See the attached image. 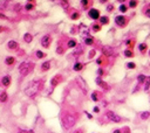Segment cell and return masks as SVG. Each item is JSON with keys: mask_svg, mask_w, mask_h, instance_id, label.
Returning a JSON list of instances; mask_svg holds the SVG:
<instances>
[{"mask_svg": "<svg viewBox=\"0 0 150 133\" xmlns=\"http://www.w3.org/2000/svg\"><path fill=\"white\" fill-rule=\"evenodd\" d=\"M75 15H72V19H77L79 18V13H74Z\"/></svg>", "mask_w": 150, "mask_h": 133, "instance_id": "cell-47", "label": "cell"}, {"mask_svg": "<svg viewBox=\"0 0 150 133\" xmlns=\"http://www.w3.org/2000/svg\"><path fill=\"white\" fill-rule=\"evenodd\" d=\"M84 113H86V116H87V118L88 119H93V114H90L88 111H84Z\"/></svg>", "mask_w": 150, "mask_h": 133, "instance_id": "cell-41", "label": "cell"}, {"mask_svg": "<svg viewBox=\"0 0 150 133\" xmlns=\"http://www.w3.org/2000/svg\"><path fill=\"white\" fill-rule=\"evenodd\" d=\"M5 63L7 65H12V64H14V63H15V58L13 57V56H8V57H6Z\"/></svg>", "mask_w": 150, "mask_h": 133, "instance_id": "cell-16", "label": "cell"}, {"mask_svg": "<svg viewBox=\"0 0 150 133\" xmlns=\"http://www.w3.org/2000/svg\"><path fill=\"white\" fill-rule=\"evenodd\" d=\"M33 68H34V64L28 62H22L20 64V67H19V71H20L21 76H27Z\"/></svg>", "mask_w": 150, "mask_h": 133, "instance_id": "cell-4", "label": "cell"}, {"mask_svg": "<svg viewBox=\"0 0 150 133\" xmlns=\"http://www.w3.org/2000/svg\"><path fill=\"white\" fill-rule=\"evenodd\" d=\"M144 14H145V16H148V18H150V6H149V7L147 8V10H145Z\"/></svg>", "mask_w": 150, "mask_h": 133, "instance_id": "cell-37", "label": "cell"}, {"mask_svg": "<svg viewBox=\"0 0 150 133\" xmlns=\"http://www.w3.org/2000/svg\"><path fill=\"white\" fill-rule=\"evenodd\" d=\"M51 41H52L51 35H45L41 39V45H42L43 48H48L49 45H51Z\"/></svg>", "mask_w": 150, "mask_h": 133, "instance_id": "cell-7", "label": "cell"}, {"mask_svg": "<svg viewBox=\"0 0 150 133\" xmlns=\"http://www.w3.org/2000/svg\"><path fill=\"white\" fill-rule=\"evenodd\" d=\"M41 86H42V81H33L26 86L25 95L28 96V97H34L40 91Z\"/></svg>", "mask_w": 150, "mask_h": 133, "instance_id": "cell-1", "label": "cell"}, {"mask_svg": "<svg viewBox=\"0 0 150 133\" xmlns=\"http://www.w3.org/2000/svg\"><path fill=\"white\" fill-rule=\"evenodd\" d=\"M56 53H58L59 55H62V54H64V48H62V47H58V48H56Z\"/></svg>", "mask_w": 150, "mask_h": 133, "instance_id": "cell-34", "label": "cell"}, {"mask_svg": "<svg viewBox=\"0 0 150 133\" xmlns=\"http://www.w3.org/2000/svg\"><path fill=\"white\" fill-rule=\"evenodd\" d=\"M124 56H125L127 58L134 57V51L130 50V49H125V50H124Z\"/></svg>", "mask_w": 150, "mask_h": 133, "instance_id": "cell-22", "label": "cell"}, {"mask_svg": "<svg viewBox=\"0 0 150 133\" xmlns=\"http://www.w3.org/2000/svg\"><path fill=\"white\" fill-rule=\"evenodd\" d=\"M33 7H34V6H33V4H32V3H28L27 5L25 6V8H26V10H27V11H31V10H33Z\"/></svg>", "mask_w": 150, "mask_h": 133, "instance_id": "cell-32", "label": "cell"}, {"mask_svg": "<svg viewBox=\"0 0 150 133\" xmlns=\"http://www.w3.org/2000/svg\"><path fill=\"white\" fill-rule=\"evenodd\" d=\"M100 3H107V0H100Z\"/></svg>", "mask_w": 150, "mask_h": 133, "instance_id": "cell-49", "label": "cell"}, {"mask_svg": "<svg viewBox=\"0 0 150 133\" xmlns=\"http://www.w3.org/2000/svg\"><path fill=\"white\" fill-rule=\"evenodd\" d=\"M67 47H68V48H75V47H76V41H75V40H69L68 43H67Z\"/></svg>", "mask_w": 150, "mask_h": 133, "instance_id": "cell-24", "label": "cell"}, {"mask_svg": "<svg viewBox=\"0 0 150 133\" xmlns=\"http://www.w3.org/2000/svg\"><path fill=\"white\" fill-rule=\"evenodd\" d=\"M45 56H46V54L42 53L41 50H38V51H36V57H38V58H43Z\"/></svg>", "mask_w": 150, "mask_h": 133, "instance_id": "cell-28", "label": "cell"}, {"mask_svg": "<svg viewBox=\"0 0 150 133\" xmlns=\"http://www.w3.org/2000/svg\"><path fill=\"white\" fill-rule=\"evenodd\" d=\"M51 69V62L49 61H45V62L41 64V70L42 71H47Z\"/></svg>", "mask_w": 150, "mask_h": 133, "instance_id": "cell-15", "label": "cell"}, {"mask_svg": "<svg viewBox=\"0 0 150 133\" xmlns=\"http://www.w3.org/2000/svg\"><path fill=\"white\" fill-rule=\"evenodd\" d=\"M107 11H108V12H112V11H114V6H113V5H108Z\"/></svg>", "mask_w": 150, "mask_h": 133, "instance_id": "cell-44", "label": "cell"}, {"mask_svg": "<svg viewBox=\"0 0 150 133\" xmlns=\"http://www.w3.org/2000/svg\"><path fill=\"white\" fill-rule=\"evenodd\" d=\"M84 43H86L87 46H92L93 43H94V39L93 38H90V36H88V38L84 40Z\"/></svg>", "mask_w": 150, "mask_h": 133, "instance_id": "cell-25", "label": "cell"}, {"mask_svg": "<svg viewBox=\"0 0 150 133\" xmlns=\"http://www.w3.org/2000/svg\"><path fill=\"white\" fill-rule=\"evenodd\" d=\"M21 8V6H20V4H18V5H15V7H14V10L15 11H19Z\"/></svg>", "mask_w": 150, "mask_h": 133, "instance_id": "cell-48", "label": "cell"}, {"mask_svg": "<svg viewBox=\"0 0 150 133\" xmlns=\"http://www.w3.org/2000/svg\"><path fill=\"white\" fill-rule=\"evenodd\" d=\"M149 55H150V51H149Z\"/></svg>", "mask_w": 150, "mask_h": 133, "instance_id": "cell-51", "label": "cell"}, {"mask_svg": "<svg viewBox=\"0 0 150 133\" xmlns=\"http://www.w3.org/2000/svg\"><path fill=\"white\" fill-rule=\"evenodd\" d=\"M125 65H127L128 69H135V68H136V64H135L134 62H128Z\"/></svg>", "mask_w": 150, "mask_h": 133, "instance_id": "cell-27", "label": "cell"}, {"mask_svg": "<svg viewBox=\"0 0 150 133\" xmlns=\"http://www.w3.org/2000/svg\"><path fill=\"white\" fill-rule=\"evenodd\" d=\"M140 118L141 120H148L150 118V111H142V112H140Z\"/></svg>", "mask_w": 150, "mask_h": 133, "instance_id": "cell-11", "label": "cell"}, {"mask_svg": "<svg viewBox=\"0 0 150 133\" xmlns=\"http://www.w3.org/2000/svg\"><path fill=\"white\" fill-rule=\"evenodd\" d=\"M8 48H10V49H17V48H18V43L14 40H11L10 42H8Z\"/></svg>", "mask_w": 150, "mask_h": 133, "instance_id": "cell-21", "label": "cell"}, {"mask_svg": "<svg viewBox=\"0 0 150 133\" xmlns=\"http://www.w3.org/2000/svg\"><path fill=\"white\" fill-rule=\"evenodd\" d=\"M100 28L101 27H100L99 25H93V30H94V32H99Z\"/></svg>", "mask_w": 150, "mask_h": 133, "instance_id": "cell-36", "label": "cell"}, {"mask_svg": "<svg viewBox=\"0 0 150 133\" xmlns=\"http://www.w3.org/2000/svg\"><path fill=\"white\" fill-rule=\"evenodd\" d=\"M99 20H100V22H101V25H108V22H109L108 16H101Z\"/></svg>", "mask_w": 150, "mask_h": 133, "instance_id": "cell-23", "label": "cell"}, {"mask_svg": "<svg viewBox=\"0 0 150 133\" xmlns=\"http://www.w3.org/2000/svg\"><path fill=\"white\" fill-rule=\"evenodd\" d=\"M144 91H149V89H150V82H148V81H145V83H144Z\"/></svg>", "mask_w": 150, "mask_h": 133, "instance_id": "cell-31", "label": "cell"}, {"mask_svg": "<svg viewBox=\"0 0 150 133\" xmlns=\"http://www.w3.org/2000/svg\"><path fill=\"white\" fill-rule=\"evenodd\" d=\"M81 5H82V7L86 10V8L89 6V0H81Z\"/></svg>", "mask_w": 150, "mask_h": 133, "instance_id": "cell-26", "label": "cell"}, {"mask_svg": "<svg viewBox=\"0 0 150 133\" xmlns=\"http://www.w3.org/2000/svg\"><path fill=\"white\" fill-rule=\"evenodd\" d=\"M145 81H147V76L144 74H138L137 75V83L140 85H144Z\"/></svg>", "mask_w": 150, "mask_h": 133, "instance_id": "cell-10", "label": "cell"}, {"mask_svg": "<svg viewBox=\"0 0 150 133\" xmlns=\"http://www.w3.org/2000/svg\"><path fill=\"white\" fill-rule=\"evenodd\" d=\"M147 49H148L147 43H140V45H138V50H140L141 53H145Z\"/></svg>", "mask_w": 150, "mask_h": 133, "instance_id": "cell-18", "label": "cell"}, {"mask_svg": "<svg viewBox=\"0 0 150 133\" xmlns=\"http://www.w3.org/2000/svg\"><path fill=\"white\" fill-rule=\"evenodd\" d=\"M88 15H89V18H90V19H94V20H99V19L101 18L99 10H96V8H92V10H89Z\"/></svg>", "mask_w": 150, "mask_h": 133, "instance_id": "cell-5", "label": "cell"}, {"mask_svg": "<svg viewBox=\"0 0 150 133\" xmlns=\"http://www.w3.org/2000/svg\"><path fill=\"white\" fill-rule=\"evenodd\" d=\"M8 99V95L6 92H1L0 93V102L1 103H5V102H7Z\"/></svg>", "mask_w": 150, "mask_h": 133, "instance_id": "cell-20", "label": "cell"}, {"mask_svg": "<svg viewBox=\"0 0 150 133\" xmlns=\"http://www.w3.org/2000/svg\"><path fill=\"white\" fill-rule=\"evenodd\" d=\"M0 30H3V28H1V27H0Z\"/></svg>", "mask_w": 150, "mask_h": 133, "instance_id": "cell-50", "label": "cell"}, {"mask_svg": "<svg viewBox=\"0 0 150 133\" xmlns=\"http://www.w3.org/2000/svg\"><path fill=\"white\" fill-rule=\"evenodd\" d=\"M113 133H123V132H122V128H115L113 131Z\"/></svg>", "mask_w": 150, "mask_h": 133, "instance_id": "cell-42", "label": "cell"}, {"mask_svg": "<svg viewBox=\"0 0 150 133\" xmlns=\"http://www.w3.org/2000/svg\"><path fill=\"white\" fill-rule=\"evenodd\" d=\"M95 82H96L97 85L101 86V88H102V89H104V90H109V89H110V86L108 85V84H107L106 82H104L103 79H102V77H99V76H97V78L95 79Z\"/></svg>", "mask_w": 150, "mask_h": 133, "instance_id": "cell-6", "label": "cell"}, {"mask_svg": "<svg viewBox=\"0 0 150 133\" xmlns=\"http://www.w3.org/2000/svg\"><path fill=\"white\" fill-rule=\"evenodd\" d=\"M61 3H62V6H67V5H68V1H67V0H61Z\"/></svg>", "mask_w": 150, "mask_h": 133, "instance_id": "cell-46", "label": "cell"}, {"mask_svg": "<svg viewBox=\"0 0 150 133\" xmlns=\"http://www.w3.org/2000/svg\"><path fill=\"white\" fill-rule=\"evenodd\" d=\"M129 6L131 8H135L136 6H137V1H136V0H130V1H129Z\"/></svg>", "mask_w": 150, "mask_h": 133, "instance_id": "cell-29", "label": "cell"}, {"mask_svg": "<svg viewBox=\"0 0 150 133\" xmlns=\"http://www.w3.org/2000/svg\"><path fill=\"white\" fill-rule=\"evenodd\" d=\"M102 60H103L102 57L97 58V60H96V63H97V64H102V63H103V61H102Z\"/></svg>", "mask_w": 150, "mask_h": 133, "instance_id": "cell-45", "label": "cell"}, {"mask_svg": "<svg viewBox=\"0 0 150 133\" xmlns=\"http://www.w3.org/2000/svg\"><path fill=\"white\" fill-rule=\"evenodd\" d=\"M97 75H99V77H103L104 75V70L102 68H99L97 69Z\"/></svg>", "mask_w": 150, "mask_h": 133, "instance_id": "cell-30", "label": "cell"}, {"mask_svg": "<svg viewBox=\"0 0 150 133\" xmlns=\"http://www.w3.org/2000/svg\"><path fill=\"white\" fill-rule=\"evenodd\" d=\"M77 121V117L74 113H66V114H64V117H62V125H64V127L66 128V130H68V128H72L75 124H76Z\"/></svg>", "mask_w": 150, "mask_h": 133, "instance_id": "cell-2", "label": "cell"}, {"mask_svg": "<svg viewBox=\"0 0 150 133\" xmlns=\"http://www.w3.org/2000/svg\"><path fill=\"white\" fill-rule=\"evenodd\" d=\"M7 1H0V8H6L7 7Z\"/></svg>", "mask_w": 150, "mask_h": 133, "instance_id": "cell-35", "label": "cell"}, {"mask_svg": "<svg viewBox=\"0 0 150 133\" xmlns=\"http://www.w3.org/2000/svg\"><path fill=\"white\" fill-rule=\"evenodd\" d=\"M102 54L104 56H112L114 54V49L112 47H109V46H106V47L102 48Z\"/></svg>", "mask_w": 150, "mask_h": 133, "instance_id": "cell-9", "label": "cell"}, {"mask_svg": "<svg viewBox=\"0 0 150 133\" xmlns=\"http://www.w3.org/2000/svg\"><path fill=\"white\" fill-rule=\"evenodd\" d=\"M127 10H128V8H127V6H125V5H123V4H122V5H121V6H120V11H121V12H122V13H125V12H127Z\"/></svg>", "mask_w": 150, "mask_h": 133, "instance_id": "cell-33", "label": "cell"}, {"mask_svg": "<svg viewBox=\"0 0 150 133\" xmlns=\"http://www.w3.org/2000/svg\"><path fill=\"white\" fill-rule=\"evenodd\" d=\"M104 116H106V118H107L108 120L112 121V123H114V124H119V123H121V121H122V117H121V116H119L117 113H115L114 111L108 110L107 112L104 113Z\"/></svg>", "mask_w": 150, "mask_h": 133, "instance_id": "cell-3", "label": "cell"}, {"mask_svg": "<svg viewBox=\"0 0 150 133\" xmlns=\"http://www.w3.org/2000/svg\"><path fill=\"white\" fill-rule=\"evenodd\" d=\"M100 95H101V93H100L99 91H93L92 95H90V99H92L93 102H99L100 98H101Z\"/></svg>", "mask_w": 150, "mask_h": 133, "instance_id": "cell-12", "label": "cell"}, {"mask_svg": "<svg viewBox=\"0 0 150 133\" xmlns=\"http://www.w3.org/2000/svg\"><path fill=\"white\" fill-rule=\"evenodd\" d=\"M125 45H127L128 47H130V46H131V47H132L134 42H132V40H127V41H125Z\"/></svg>", "mask_w": 150, "mask_h": 133, "instance_id": "cell-38", "label": "cell"}, {"mask_svg": "<svg viewBox=\"0 0 150 133\" xmlns=\"http://www.w3.org/2000/svg\"><path fill=\"white\" fill-rule=\"evenodd\" d=\"M60 81H61V79H60V76H55V77H54L53 79L51 81V85H52V86L58 85L59 83H60Z\"/></svg>", "mask_w": 150, "mask_h": 133, "instance_id": "cell-17", "label": "cell"}, {"mask_svg": "<svg viewBox=\"0 0 150 133\" xmlns=\"http://www.w3.org/2000/svg\"><path fill=\"white\" fill-rule=\"evenodd\" d=\"M93 112H94V113H100V108H99V106H94V108H93Z\"/></svg>", "mask_w": 150, "mask_h": 133, "instance_id": "cell-39", "label": "cell"}, {"mask_svg": "<svg viewBox=\"0 0 150 133\" xmlns=\"http://www.w3.org/2000/svg\"><path fill=\"white\" fill-rule=\"evenodd\" d=\"M84 68V64L81 62H75V64L73 65V70L74 71H81Z\"/></svg>", "mask_w": 150, "mask_h": 133, "instance_id": "cell-13", "label": "cell"}, {"mask_svg": "<svg viewBox=\"0 0 150 133\" xmlns=\"http://www.w3.org/2000/svg\"><path fill=\"white\" fill-rule=\"evenodd\" d=\"M122 132L123 133H131V132H130V130H129V127H127V126L122 128Z\"/></svg>", "mask_w": 150, "mask_h": 133, "instance_id": "cell-40", "label": "cell"}, {"mask_svg": "<svg viewBox=\"0 0 150 133\" xmlns=\"http://www.w3.org/2000/svg\"><path fill=\"white\" fill-rule=\"evenodd\" d=\"M115 22L117 23V26L123 27V26H125V23H127V19H125V16H123V15H119V16L115 18Z\"/></svg>", "mask_w": 150, "mask_h": 133, "instance_id": "cell-8", "label": "cell"}, {"mask_svg": "<svg viewBox=\"0 0 150 133\" xmlns=\"http://www.w3.org/2000/svg\"><path fill=\"white\" fill-rule=\"evenodd\" d=\"M73 133H83V128H76Z\"/></svg>", "mask_w": 150, "mask_h": 133, "instance_id": "cell-43", "label": "cell"}, {"mask_svg": "<svg viewBox=\"0 0 150 133\" xmlns=\"http://www.w3.org/2000/svg\"><path fill=\"white\" fill-rule=\"evenodd\" d=\"M1 83H3L4 86H10V84H11V76H8V75L4 76L3 79H1Z\"/></svg>", "mask_w": 150, "mask_h": 133, "instance_id": "cell-14", "label": "cell"}, {"mask_svg": "<svg viewBox=\"0 0 150 133\" xmlns=\"http://www.w3.org/2000/svg\"><path fill=\"white\" fill-rule=\"evenodd\" d=\"M23 40H25V42L29 43V42H32V40H33V36H32L29 33H26L25 35H23Z\"/></svg>", "mask_w": 150, "mask_h": 133, "instance_id": "cell-19", "label": "cell"}]
</instances>
